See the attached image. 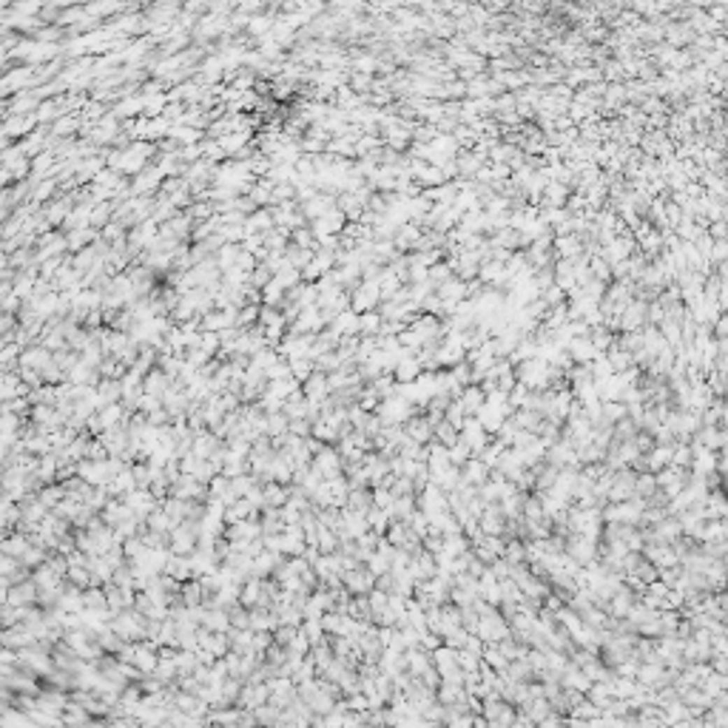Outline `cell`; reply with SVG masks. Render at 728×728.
<instances>
[{
  "label": "cell",
  "mask_w": 728,
  "mask_h": 728,
  "mask_svg": "<svg viewBox=\"0 0 728 728\" xmlns=\"http://www.w3.org/2000/svg\"><path fill=\"white\" fill-rule=\"evenodd\" d=\"M9 293H12V290H9V287H6V285H0V305H3V299H6V296H9Z\"/></svg>",
  "instance_id": "6da1fadb"
},
{
  "label": "cell",
  "mask_w": 728,
  "mask_h": 728,
  "mask_svg": "<svg viewBox=\"0 0 728 728\" xmlns=\"http://www.w3.org/2000/svg\"><path fill=\"white\" fill-rule=\"evenodd\" d=\"M3 265H6V256H3V250H0V268H3Z\"/></svg>",
  "instance_id": "7a4b0ae2"
}]
</instances>
